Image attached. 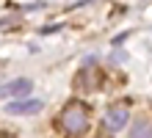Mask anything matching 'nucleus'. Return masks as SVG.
<instances>
[{
    "mask_svg": "<svg viewBox=\"0 0 152 138\" xmlns=\"http://www.w3.org/2000/svg\"><path fill=\"white\" fill-rule=\"evenodd\" d=\"M56 127L61 130L64 138H83L88 133V127H91V108L83 99H69L58 110Z\"/></svg>",
    "mask_w": 152,
    "mask_h": 138,
    "instance_id": "obj_1",
    "label": "nucleus"
},
{
    "mask_svg": "<svg viewBox=\"0 0 152 138\" xmlns=\"http://www.w3.org/2000/svg\"><path fill=\"white\" fill-rule=\"evenodd\" d=\"M102 124H105V133H119L124 127H130V105L127 102H111L102 113Z\"/></svg>",
    "mask_w": 152,
    "mask_h": 138,
    "instance_id": "obj_2",
    "label": "nucleus"
},
{
    "mask_svg": "<svg viewBox=\"0 0 152 138\" xmlns=\"http://www.w3.org/2000/svg\"><path fill=\"white\" fill-rule=\"evenodd\" d=\"M75 88L77 91H88V94H94V91L102 88V69L97 66H83L75 75Z\"/></svg>",
    "mask_w": 152,
    "mask_h": 138,
    "instance_id": "obj_3",
    "label": "nucleus"
},
{
    "mask_svg": "<svg viewBox=\"0 0 152 138\" xmlns=\"http://www.w3.org/2000/svg\"><path fill=\"white\" fill-rule=\"evenodd\" d=\"M44 108L42 99H11V102L6 105V113H11V116H31V113H39V110Z\"/></svg>",
    "mask_w": 152,
    "mask_h": 138,
    "instance_id": "obj_4",
    "label": "nucleus"
},
{
    "mask_svg": "<svg viewBox=\"0 0 152 138\" xmlns=\"http://www.w3.org/2000/svg\"><path fill=\"white\" fill-rule=\"evenodd\" d=\"M33 88V83L28 80V77H17V80H8V83H3L0 86V99L3 97H14V99H22L28 91Z\"/></svg>",
    "mask_w": 152,
    "mask_h": 138,
    "instance_id": "obj_5",
    "label": "nucleus"
},
{
    "mask_svg": "<svg viewBox=\"0 0 152 138\" xmlns=\"http://www.w3.org/2000/svg\"><path fill=\"white\" fill-rule=\"evenodd\" d=\"M127 138H152V122H149L147 116H138L136 122H130Z\"/></svg>",
    "mask_w": 152,
    "mask_h": 138,
    "instance_id": "obj_6",
    "label": "nucleus"
},
{
    "mask_svg": "<svg viewBox=\"0 0 152 138\" xmlns=\"http://www.w3.org/2000/svg\"><path fill=\"white\" fill-rule=\"evenodd\" d=\"M94 138H113V135H111V133H105V130H100V133H97Z\"/></svg>",
    "mask_w": 152,
    "mask_h": 138,
    "instance_id": "obj_7",
    "label": "nucleus"
}]
</instances>
